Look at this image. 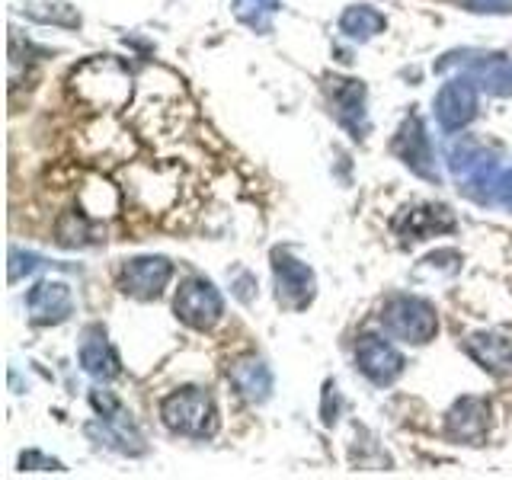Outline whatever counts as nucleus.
<instances>
[{
  "instance_id": "obj_7",
  "label": "nucleus",
  "mask_w": 512,
  "mask_h": 480,
  "mask_svg": "<svg viewBox=\"0 0 512 480\" xmlns=\"http://www.w3.org/2000/svg\"><path fill=\"white\" fill-rule=\"evenodd\" d=\"M394 154L404 160L416 176H423V180H429V183H439L436 151H432L426 128L416 116H410L404 125H400V132L394 138Z\"/></svg>"
},
{
  "instance_id": "obj_18",
  "label": "nucleus",
  "mask_w": 512,
  "mask_h": 480,
  "mask_svg": "<svg viewBox=\"0 0 512 480\" xmlns=\"http://www.w3.org/2000/svg\"><path fill=\"white\" fill-rule=\"evenodd\" d=\"M384 26H388V20L368 4H356L340 16V29L349 39H359V42H368L372 36H378V32H384Z\"/></svg>"
},
{
  "instance_id": "obj_5",
  "label": "nucleus",
  "mask_w": 512,
  "mask_h": 480,
  "mask_svg": "<svg viewBox=\"0 0 512 480\" xmlns=\"http://www.w3.org/2000/svg\"><path fill=\"white\" fill-rule=\"evenodd\" d=\"M272 272H276V295L285 308L301 311L314 301V272L308 269V263L276 250L272 253Z\"/></svg>"
},
{
  "instance_id": "obj_16",
  "label": "nucleus",
  "mask_w": 512,
  "mask_h": 480,
  "mask_svg": "<svg viewBox=\"0 0 512 480\" xmlns=\"http://www.w3.org/2000/svg\"><path fill=\"white\" fill-rule=\"evenodd\" d=\"M228 375L234 381V388L244 394L247 400H253V404H263V400L269 397V391H272V372H269V365L263 359H256V356L237 359L231 365Z\"/></svg>"
},
{
  "instance_id": "obj_15",
  "label": "nucleus",
  "mask_w": 512,
  "mask_h": 480,
  "mask_svg": "<svg viewBox=\"0 0 512 480\" xmlns=\"http://www.w3.org/2000/svg\"><path fill=\"white\" fill-rule=\"evenodd\" d=\"M487 416H490V410L484 400L461 397L452 407V413H448V432L461 442H480L487 436V423H490Z\"/></svg>"
},
{
  "instance_id": "obj_4",
  "label": "nucleus",
  "mask_w": 512,
  "mask_h": 480,
  "mask_svg": "<svg viewBox=\"0 0 512 480\" xmlns=\"http://www.w3.org/2000/svg\"><path fill=\"white\" fill-rule=\"evenodd\" d=\"M173 311L192 330H212L224 314V301L208 279H186L176 292Z\"/></svg>"
},
{
  "instance_id": "obj_8",
  "label": "nucleus",
  "mask_w": 512,
  "mask_h": 480,
  "mask_svg": "<svg viewBox=\"0 0 512 480\" xmlns=\"http://www.w3.org/2000/svg\"><path fill=\"white\" fill-rule=\"evenodd\" d=\"M477 116V87L471 77H455L442 84L436 96V122L445 132H458Z\"/></svg>"
},
{
  "instance_id": "obj_19",
  "label": "nucleus",
  "mask_w": 512,
  "mask_h": 480,
  "mask_svg": "<svg viewBox=\"0 0 512 480\" xmlns=\"http://www.w3.org/2000/svg\"><path fill=\"white\" fill-rule=\"evenodd\" d=\"M279 10V0H234V13L240 23L266 32L272 23V13Z\"/></svg>"
},
{
  "instance_id": "obj_14",
  "label": "nucleus",
  "mask_w": 512,
  "mask_h": 480,
  "mask_svg": "<svg viewBox=\"0 0 512 480\" xmlns=\"http://www.w3.org/2000/svg\"><path fill=\"white\" fill-rule=\"evenodd\" d=\"M468 356L480 365L487 368L493 375H512V336H503V333H474L468 343Z\"/></svg>"
},
{
  "instance_id": "obj_22",
  "label": "nucleus",
  "mask_w": 512,
  "mask_h": 480,
  "mask_svg": "<svg viewBox=\"0 0 512 480\" xmlns=\"http://www.w3.org/2000/svg\"><path fill=\"white\" fill-rule=\"evenodd\" d=\"M471 13H512V0H458Z\"/></svg>"
},
{
  "instance_id": "obj_17",
  "label": "nucleus",
  "mask_w": 512,
  "mask_h": 480,
  "mask_svg": "<svg viewBox=\"0 0 512 480\" xmlns=\"http://www.w3.org/2000/svg\"><path fill=\"white\" fill-rule=\"evenodd\" d=\"M100 240H106V228L90 221L87 215L68 212L58 221V244L61 247H87V244H100Z\"/></svg>"
},
{
  "instance_id": "obj_23",
  "label": "nucleus",
  "mask_w": 512,
  "mask_h": 480,
  "mask_svg": "<svg viewBox=\"0 0 512 480\" xmlns=\"http://www.w3.org/2000/svg\"><path fill=\"white\" fill-rule=\"evenodd\" d=\"M29 464H42V471H52V468H61L58 461H48V458H42L39 452H29V455H23V468H29Z\"/></svg>"
},
{
  "instance_id": "obj_21",
  "label": "nucleus",
  "mask_w": 512,
  "mask_h": 480,
  "mask_svg": "<svg viewBox=\"0 0 512 480\" xmlns=\"http://www.w3.org/2000/svg\"><path fill=\"white\" fill-rule=\"evenodd\" d=\"M32 269H39V256L36 253H23V250L13 247L10 250V282H20L23 272L29 276Z\"/></svg>"
},
{
  "instance_id": "obj_1",
  "label": "nucleus",
  "mask_w": 512,
  "mask_h": 480,
  "mask_svg": "<svg viewBox=\"0 0 512 480\" xmlns=\"http://www.w3.org/2000/svg\"><path fill=\"white\" fill-rule=\"evenodd\" d=\"M74 93L96 109H119L128 103L132 77L116 58H93L74 74Z\"/></svg>"
},
{
  "instance_id": "obj_2",
  "label": "nucleus",
  "mask_w": 512,
  "mask_h": 480,
  "mask_svg": "<svg viewBox=\"0 0 512 480\" xmlns=\"http://www.w3.org/2000/svg\"><path fill=\"white\" fill-rule=\"evenodd\" d=\"M160 420H164V426L170 432L205 439V436H215L218 410H215V400L202 388H183V391H173L170 397H164V404H160Z\"/></svg>"
},
{
  "instance_id": "obj_10",
  "label": "nucleus",
  "mask_w": 512,
  "mask_h": 480,
  "mask_svg": "<svg viewBox=\"0 0 512 480\" xmlns=\"http://www.w3.org/2000/svg\"><path fill=\"white\" fill-rule=\"evenodd\" d=\"M356 365L375 384H391L404 372V356L388 340H381V336H362L356 343Z\"/></svg>"
},
{
  "instance_id": "obj_12",
  "label": "nucleus",
  "mask_w": 512,
  "mask_h": 480,
  "mask_svg": "<svg viewBox=\"0 0 512 480\" xmlns=\"http://www.w3.org/2000/svg\"><path fill=\"white\" fill-rule=\"evenodd\" d=\"M330 96H333V109L336 119H340L352 135L365 138L368 132V116H365V87L359 80H330Z\"/></svg>"
},
{
  "instance_id": "obj_3",
  "label": "nucleus",
  "mask_w": 512,
  "mask_h": 480,
  "mask_svg": "<svg viewBox=\"0 0 512 480\" xmlns=\"http://www.w3.org/2000/svg\"><path fill=\"white\" fill-rule=\"evenodd\" d=\"M381 324L394 340L407 343H429L439 330V317L432 311V304L413 295H394L381 308Z\"/></svg>"
},
{
  "instance_id": "obj_20",
  "label": "nucleus",
  "mask_w": 512,
  "mask_h": 480,
  "mask_svg": "<svg viewBox=\"0 0 512 480\" xmlns=\"http://www.w3.org/2000/svg\"><path fill=\"white\" fill-rule=\"evenodd\" d=\"M48 4H29L26 7V16L39 23H52V26H68V29H77L80 26V13L68 4H52V10H45Z\"/></svg>"
},
{
  "instance_id": "obj_13",
  "label": "nucleus",
  "mask_w": 512,
  "mask_h": 480,
  "mask_svg": "<svg viewBox=\"0 0 512 480\" xmlns=\"http://www.w3.org/2000/svg\"><path fill=\"white\" fill-rule=\"evenodd\" d=\"M80 365H84V372L100 378V381H109L122 372V362L116 356V349L106 340V330L103 327H87L84 330V340H80Z\"/></svg>"
},
{
  "instance_id": "obj_11",
  "label": "nucleus",
  "mask_w": 512,
  "mask_h": 480,
  "mask_svg": "<svg viewBox=\"0 0 512 480\" xmlns=\"http://www.w3.org/2000/svg\"><path fill=\"white\" fill-rule=\"evenodd\" d=\"M455 218L445 205H420V208H407L394 218V231L404 240H426L439 231H452Z\"/></svg>"
},
{
  "instance_id": "obj_6",
  "label": "nucleus",
  "mask_w": 512,
  "mask_h": 480,
  "mask_svg": "<svg viewBox=\"0 0 512 480\" xmlns=\"http://www.w3.org/2000/svg\"><path fill=\"white\" fill-rule=\"evenodd\" d=\"M170 276H173V266L164 260V256H138V260H128L122 266L119 288L138 301H151L164 292Z\"/></svg>"
},
{
  "instance_id": "obj_9",
  "label": "nucleus",
  "mask_w": 512,
  "mask_h": 480,
  "mask_svg": "<svg viewBox=\"0 0 512 480\" xmlns=\"http://www.w3.org/2000/svg\"><path fill=\"white\" fill-rule=\"evenodd\" d=\"M26 311H29L32 324H39V327L61 324V320H68L74 311L71 288L64 282H39L26 295Z\"/></svg>"
}]
</instances>
